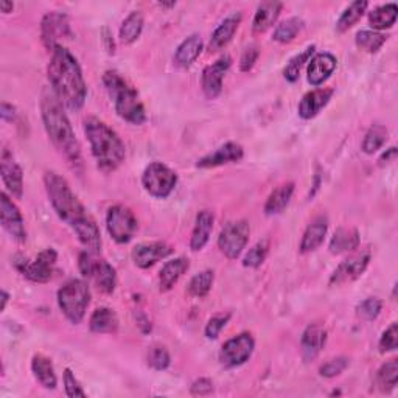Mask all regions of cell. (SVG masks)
Listing matches in <instances>:
<instances>
[{"label": "cell", "mask_w": 398, "mask_h": 398, "mask_svg": "<svg viewBox=\"0 0 398 398\" xmlns=\"http://www.w3.org/2000/svg\"><path fill=\"white\" fill-rule=\"evenodd\" d=\"M107 94L112 98L115 111L123 120L132 124H142L146 120L145 107L140 102L137 90L117 70H107L103 75Z\"/></svg>", "instance_id": "5b68a950"}, {"label": "cell", "mask_w": 398, "mask_h": 398, "mask_svg": "<svg viewBox=\"0 0 398 398\" xmlns=\"http://www.w3.org/2000/svg\"><path fill=\"white\" fill-rule=\"evenodd\" d=\"M144 30V16L140 11H132L120 27V41L123 44H132Z\"/></svg>", "instance_id": "e575fe53"}, {"label": "cell", "mask_w": 398, "mask_h": 398, "mask_svg": "<svg viewBox=\"0 0 398 398\" xmlns=\"http://www.w3.org/2000/svg\"><path fill=\"white\" fill-rule=\"evenodd\" d=\"M369 262H370L369 249H364V251L353 254L336 268L333 276L330 279V284L343 285V284H348V281L356 280L362 276L364 271H366V268L369 267Z\"/></svg>", "instance_id": "9a60e30c"}, {"label": "cell", "mask_w": 398, "mask_h": 398, "mask_svg": "<svg viewBox=\"0 0 398 398\" xmlns=\"http://www.w3.org/2000/svg\"><path fill=\"white\" fill-rule=\"evenodd\" d=\"M89 327L94 333H115L119 330V319L114 310L106 308H97L89 321Z\"/></svg>", "instance_id": "83f0119b"}, {"label": "cell", "mask_w": 398, "mask_h": 398, "mask_svg": "<svg viewBox=\"0 0 398 398\" xmlns=\"http://www.w3.org/2000/svg\"><path fill=\"white\" fill-rule=\"evenodd\" d=\"M249 235H251V227H249L247 221L242 220L226 224L218 238L221 252L230 260L238 259L249 242Z\"/></svg>", "instance_id": "30bf717a"}, {"label": "cell", "mask_w": 398, "mask_h": 398, "mask_svg": "<svg viewBox=\"0 0 398 398\" xmlns=\"http://www.w3.org/2000/svg\"><path fill=\"white\" fill-rule=\"evenodd\" d=\"M336 58L331 53H318L311 58L308 65V82L321 86L336 69Z\"/></svg>", "instance_id": "7402d4cb"}, {"label": "cell", "mask_w": 398, "mask_h": 398, "mask_svg": "<svg viewBox=\"0 0 398 398\" xmlns=\"http://www.w3.org/2000/svg\"><path fill=\"white\" fill-rule=\"evenodd\" d=\"M302 28L303 21L301 18H291L277 25V28L274 30L272 39L279 41V43H289V41H293L298 35V31Z\"/></svg>", "instance_id": "74e56055"}, {"label": "cell", "mask_w": 398, "mask_h": 398, "mask_svg": "<svg viewBox=\"0 0 398 398\" xmlns=\"http://www.w3.org/2000/svg\"><path fill=\"white\" fill-rule=\"evenodd\" d=\"M387 140V129L381 124H373V127L367 131L366 137H364L362 149L366 154L377 153L378 149L386 144Z\"/></svg>", "instance_id": "f35d334b"}, {"label": "cell", "mask_w": 398, "mask_h": 398, "mask_svg": "<svg viewBox=\"0 0 398 398\" xmlns=\"http://www.w3.org/2000/svg\"><path fill=\"white\" fill-rule=\"evenodd\" d=\"M170 353L167 352V348L162 345H154L149 348L148 353V364L156 370H165L170 366Z\"/></svg>", "instance_id": "7bdbcfd3"}, {"label": "cell", "mask_w": 398, "mask_h": 398, "mask_svg": "<svg viewBox=\"0 0 398 398\" xmlns=\"http://www.w3.org/2000/svg\"><path fill=\"white\" fill-rule=\"evenodd\" d=\"M44 182L50 203L58 217L69 224L89 252L98 254L102 249V235H100L97 222L80 203V199L75 196L69 182L55 171H47Z\"/></svg>", "instance_id": "6da1fadb"}, {"label": "cell", "mask_w": 398, "mask_h": 398, "mask_svg": "<svg viewBox=\"0 0 398 398\" xmlns=\"http://www.w3.org/2000/svg\"><path fill=\"white\" fill-rule=\"evenodd\" d=\"M358 246H360L358 230L339 227L330 242V252L331 254L352 252L355 249H358Z\"/></svg>", "instance_id": "f1b7e54d"}, {"label": "cell", "mask_w": 398, "mask_h": 398, "mask_svg": "<svg viewBox=\"0 0 398 398\" xmlns=\"http://www.w3.org/2000/svg\"><path fill=\"white\" fill-rule=\"evenodd\" d=\"M0 117H2L4 122H13L16 117V107L10 103L4 102L2 107H0Z\"/></svg>", "instance_id": "816d5d0a"}, {"label": "cell", "mask_w": 398, "mask_h": 398, "mask_svg": "<svg viewBox=\"0 0 398 398\" xmlns=\"http://www.w3.org/2000/svg\"><path fill=\"white\" fill-rule=\"evenodd\" d=\"M190 268V263L184 257L170 260L163 264L159 272V288L161 291H170V289L178 284L179 279L184 276V272Z\"/></svg>", "instance_id": "d4e9b609"}, {"label": "cell", "mask_w": 398, "mask_h": 398, "mask_svg": "<svg viewBox=\"0 0 398 398\" xmlns=\"http://www.w3.org/2000/svg\"><path fill=\"white\" fill-rule=\"evenodd\" d=\"M213 213L209 210H203L198 213L196 217V222H195V229H193V234H192V240H190V247H192V251H201V249L207 244L212 234V229H213Z\"/></svg>", "instance_id": "484cf974"}, {"label": "cell", "mask_w": 398, "mask_h": 398, "mask_svg": "<svg viewBox=\"0 0 398 398\" xmlns=\"http://www.w3.org/2000/svg\"><path fill=\"white\" fill-rule=\"evenodd\" d=\"M90 303L89 286L82 280H69L60 291H58V305H60L64 316L72 323H80L85 318L87 306Z\"/></svg>", "instance_id": "8992f818"}, {"label": "cell", "mask_w": 398, "mask_h": 398, "mask_svg": "<svg viewBox=\"0 0 398 398\" xmlns=\"http://www.w3.org/2000/svg\"><path fill=\"white\" fill-rule=\"evenodd\" d=\"M397 381H398V362L397 360H391L380 367L377 373V384L380 387V391L389 392L397 386Z\"/></svg>", "instance_id": "d590c367"}, {"label": "cell", "mask_w": 398, "mask_h": 398, "mask_svg": "<svg viewBox=\"0 0 398 398\" xmlns=\"http://www.w3.org/2000/svg\"><path fill=\"white\" fill-rule=\"evenodd\" d=\"M257 58H259V47L255 44L247 45L242 55V60H240V69H242V72L251 70L257 63Z\"/></svg>", "instance_id": "681fc988"}, {"label": "cell", "mask_w": 398, "mask_h": 398, "mask_svg": "<svg viewBox=\"0 0 398 398\" xmlns=\"http://www.w3.org/2000/svg\"><path fill=\"white\" fill-rule=\"evenodd\" d=\"M0 8H2V11H4L5 14H8V13H11V11H13L14 5H13L11 2H6V0H2V2H0Z\"/></svg>", "instance_id": "11a10c76"}, {"label": "cell", "mask_w": 398, "mask_h": 398, "mask_svg": "<svg viewBox=\"0 0 398 398\" xmlns=\"http://www.w3.org/2000/svg\"><path fill=\"white\" fill-rule=\"evenodd\" d=\"M327 229H328V220L326 217H318L314 218L310 226L306 227L305 234L302 237V243H301V252L306 254V252H313L323 243V238L327 235Z\"/></svg>", "instance_id": "cb8c5ba5"}, {"label": "cell", "mask_w": 398, "mask_h": 398, "mask_svg": "<svg viewBox=\"0 0 398 398\" xmlns=\"http://www.w3.org/2000/svg\"><path fill=\"white\" fill-rule=\"evenodd\" d=\"M255 341L249 333H242L224 343L220 352V361L224 367H238L244 364L254 352Z\"/></svg>", "instance_id": "7c38bea8"}, {"label": "cell", "mask_w": 398, "mask_h": 398, "mask_svg": "<svg viewBox=\"0 0 398 398\" xmlns=\"http://www.w3.org/2000/svg\"><path fill=\"white\" fill-rule=\"evenodd\" d=\"M381 306H383V303H381L380 298L377 297H369L366 298V301H362L358 306V314L362 318V319H366V321H373L375 319L380 311H381Z\"/></svg>", "instance_id": "f6af8a7d"}, {"label": "cell", "mask_w": 398, "mask_h": 398, "mask_svg": "<svg viewBox=\"0 0 398 398\" xmlns=\"http://www.w3.org/2000/svg\"><path fill=\"white\" fill-rule=\"evenodd\" d=\"M80 271L85 277L92 279L97 288L104 294H111L117 284V274L106 260L94 259L92 252L80 254Z\"/></svg>", "instance_id": "52a82bcc"}, {"label": "cell", "mask_w": 398, "mask_h": 398, "mask_svg": "<svg viewBox=\"0 0 398 398\" xmlns=\"http://www.w3.org/2000/svg\"><path fill=\"white\" fill-rule=\"evenodd\" d=\"M64 386H65V394H68V397H86V392L82 391L78 380L75 378L70 369H65V372H64Z\"/></svg>", "instance_id": "c3c4849f"}, {"label": "cell", "mask_w": 398, "mask_h": 398, "mask_svg": "<svg viewBox=\"0 0 398 398\" xmlns=\"http://www.w3.org/2000/svg\"><path fill=\"white\" fill-rule=\"evenodd\" d=\"M173 249L162 242H153V243H142L134 247L132 251V260H134L136 267L146 269L153 267L159 260L165 259L171 254Z\"/></svg>", "instance_id": "ac0fdd59"}, {"label": "cell", "mask_w": 398, "mask_h": 398, "mask_svg": "<svg viewBox=\"0 0 398 398\" xmlns=\"http://www.w3.org/2000/svg\"><path fill=\"white\" fill-rule=\"evenodd\" d=\"M230 319V314H218L209 321L205 327V336L209 339H217L218 335L221 333V330L227 326V322Z\"/></svg>", "instance_id": "7dc6e473"}, {"label": "cell", "mask_w": 398, "mask_h": 398, "mask_svg": "<svg viewBox=\"0 0 398 398\" xmlns=\"http://www.w3.org/2000/svg\"><path fill=\"white\" fill-rule=\"evenodd\" d=\"M213 280H215V274L210 269L196 274V276L190 280V284H188V294L193 297L207 296L213 285Z\"/></svg>", "instance_id": "8d00e7d4"}, {"label": "cell", "mask_w": 398, "mask_h": 398, "mask_svg": "<svg viewBox=\"0 0 398 398\" xmlns=\"http://www.w3.org/2000/svg\"><path fill=\"white\" fill-rule=\"evenodd\" d=\"M0 174H2V181L8 192L11 193L13 198H22L23 193V173L22 168L14 161L13 154L4 149L2 156H0Z\"/></svg>", "instance_id": "e0dca14e"}, {"label": "cell", "mask_w": 398, "mask_h": 398, "mask_svg": "<svg viewBox=\"0 0 398 398\" xmlns=\"http://www.w3.org/2000/svg\"><path fill=\"white\" fill-rule=\"evenodd\" d=\"M103 41L106 43V50L109 53H114V41H112V35H111V31L107 27L103 28Z\"/></svg>", "instance_id": "f5cc1de1"}, {"label": "cell", "mask_w": 398, "mask_h": 398, "mask_svg": "<svg viewBox=\"0 0 398 398\" xmlns=\"http://www.w3.org/2000/svg\"><path fill=\"white\" fill-rule=\"evenodd\" d=\"M327 341V331L319 323H311L302 335V358L305 362L314 361Z\"/></svg>", "instance_id": "ffe728a7"}, {"label": "cell", "mask_w": 398, "mask_h": 398, "mask_svg": "<svg viewBox=\"0 0 398 398\" xmlns=\"http://www.w3.org/2000/svg\"><path fill=\"white\" fill-rule=\"evenodd\" d=\"M41 111H43V122L52 144L70 167L75 171H80L82 165L80 144L75 137L68 115L63 109V103L58 100L55 92L44 90L43 100H41Z\"/></svg>", "instance_id": "3957f363"}, {"label": "cell", "mask_w": 398, "mask_h": 398, "mask_svg": "<svg viewBox=\"0 0 398 398\" xmlns=\"http://www.w3.org/2000/svg\"><path fill=\"white\" fill-rule=\"evenodd\" d=\"M142 184L154 198H167L178 184V176L167 165L161 162L149 163L142 174Z\"/></svg>", "instance_id": "ba28073f"}, {"label": "cell", "mask_w": 398, "mask_h": 398, "mask_svg": "<svg viewBox=\"0 0 398 398\" xmlns=\"http://www.w3.org/2000/svg\"><path fill=\"white\" fill-rule=\"evenodd\" d=\"M232 64V60L229 55H224L221 56L218 61H215L213 64L207 65L203 72V90L207 98H217L221 90H222V80H224V75L227 73L229 68Z\"/></svg>", "instance_id": "2e32d148"}, {"label": "cell", "mask_w": 398, "mask_h": 398, "mask_svg": "<svg viewBox=\"0 0 398 398\" xmlns=\"http://www.w3.org/2000/svg\"><path fill=\"white\" fill-rule=\"evenodd\" d=\"M70 36V22L69 18L63 13H48L41 22V38L48 50H53L58 41Z\"/></svg>", "instance_id": "5bb4252c"}, {"label": "cell", "mask_w": 398, "mask_h": 398, "mask_svg": "<svg viewBox=\"0 0 398 398\" xmlns=\"http://www.w3.org/2000/svg\"><path fill=\"white\" fill-rule=\"evenodd\" d=\"M268 251H269V243L267 240L259 242L252 249H249V252L246 254L243 260V264L246 268H259L264 262V259H267Z\"/></svg>", "instance_id": "b9f144b4"}, {"label": "cell", "mask_w": 398, "mask_h": 398, "mask_svg": "<svg viewBox=\"0 0 398 398\" xmlns=\"http://www.w3.org/2000/svg\"><path fill=\"white\" fill-rule=\"evenodd\" d=\"M31 370L35 373V378L39 381L41 386L45 389L56 387V373L53 364L44 355H35L31 360Z\"/></svg>", "instance_id": "1f68e13d"}, {"label": "cell", "mask_w": 398, "mask_h": 398, "mask_svg": "<svg viewBox=\"0 0 398 398\" xmlns=\"http://www.w3.org/2000/svg\"><path fill=\"white\" fill-rule=\"evenodd\" d=\"M243 156H244V151H243L242 145H238L235 142H229L226 145L220 146L217 151H213L210 154L204 156L203 159H199L198 163H196V167L198 168L220 167V165H224V163L242 161Z\"/></svg>", "instance_id": "d6986e66"}, {"label": "cell", "mask_w": 398, "mask_h": 398, "mask_svg": "<svg viewBox=\"0 0 398 398\" xmlns=\"http://www.w3.org/2000/svg\"><path fill=\"white\" fill-rule=\"evenodd\" d=\"M397 347H398V326L394 322L380 339V352L381 353L392 352Z\"/></svg>", "instance_id": "bcb514c9"}, {"label": "cell", "mask_w": 398, "mask_h": 398, "mask_svg": "<svg viewBox=\"0 0 398 398\" xmlns=\"http://www.w3.org/2000/svg\"><path fill=\"white\" fill-rule=\"evenodd\" d=\"M213 391V383L209 378H199L192 384L190 392L193 395H209Z\"/></svg>", "instance_id": "f907efd6"}, {"label": "cell", "mask_w": 398, "mask_h": 398, "mask_svg": "<svg viewBox=\"0 0 398 398\" xmlns=\"http://www.w3.org/2000/svg\"><path fill=\"white\" fill-rule=\"evenodd\" d=\"M85 132L97 161V167L103 173L117 170L127 157V148L117 132L97 117H89L85 122Z\"/></svg>", "instance_id": "277c9868"}, {"label": "cell", "mask_w": 398, "mask_h": 398, "mask_svg": "<svg viewBox=\"0 0 398 398\" xmlns=\"http://www.w3.org/2000/svg\"><path fill=\"white\" fill-rule=\"evenodd\" d=\"M242 18H243V16L240 11L232 13L230 16H227V18L218 25V28L213 31L212 39H210V50H212V52H218V50H222L230 43L232 38H234V35H235V31L240 27Z\"/></svg>", "instance_id": "603a6c76"}, {"label": "cell", "mask_w": 398, "mask_h": 398, "mask_svg": "<svg viewBox=\"0 0 398 398\" xmlns=\"http://www.w3.org/2000/svg\"><path fill=\"white\" fill-rule=\"evenodd\" d=\"M281 5L280 2H263L257 8V13L254 16V22H252V30L257 35L260 33H264L268 28H271L274 22L277 21L279 14L281 11Z\"/></svg>", "instance_id": "4316f807"}, {"label": "cell", "mask_w": 398, "mask_h": 398, "mask_svg": "<svg viewBox=\"0 0 398 398\" xmlns=\"http://www.w3.org/2000/svg\"><path fill=\"white\" fill-rule=\"evenodd\" d=\"M106 227L115 242L124 244L129 243L139 229L137 218L128 207L112 205L106 215Z\"/></svg>", "instance_id": "9c48e42d"}, {"label": "cell", "mask_w": 398, "mask_h": 398, "mask_svg": "<svg viewBox=\"0 0 398 398\" xmlns=\"http://www.w3.org/2000/svg\"><path fill=\"white\" fill-rule=\"evenodd\" d=\"M331 95H333V89H316L305 94L301 104H298V115L305 120L316 117L322 111V107L328 104Z\"/></svg>", "instance_id": "44dd1931"}, {"label": "cell", "mask_w": 398, "mask_h": 398, "mask_svg": "<svg viewBox=\"0 0 398 398\" xmlns=\"http://www.w3.org/2000/svg\"><path fill=\"white\" fill-rule=\"evenodd\" d=\"M201 52H203L201 38L198 35H192L178 47L176 55H174V63H176L179 68H188V65H192L195 63V60Z\"/></svg>", "instance_id": "4dcf8cb0"}, {"label": "cell", "mask_w": 398, "mask_h": 398, "mask_svg": "<svg viewBox=\"0 0 398 398\" xmlns=\"http://www.w3.org/2000/svg\"><path fill=\"white\" fill-rule=\"evenodd\" d=\"M314 48H316L314 45L306 47L302 53L296 55L293 60L288 63L284 73H285V78L289 82H296L298 80V77H301V70H302V68L305 65V63H308V60L313 56Z\"/></svg>", "instance_id": "ab89813d"}, {"label": "cell", "mask_w": 398, "mask_h": 398, "mask_svg": "<svg viewBox=\"0 0 398 398\" xmlns=\"http://www.w3.org/2000/svg\"><path fill=\"white\" fill-rule=\"evenodd\" d=\"M0 221H2L4 229L11 235L14 242L23 243L27 240L22 213L6 193L0 195Z\"/></svg>", "instance_id": "4fadbf2b"}, {"label": "cell", "mask_w": 398, "mask_h": 398, "mask_svg": "<svg viewBox=\"0 0 398 398\" xmlns=\"http://www.w3.org/2000/svg\"><path fill=\"white\" fill-rule=\"evenodd\" d=\"M386 36L381 35L378 31H370V30H362L356 35V45L361 50H366L369 53H375L386 43Z\"/></svg>", "instance_id": "60d3db41"}, {"label": "cell", "mask_w": 398, "mask_h": 398, "mask_svg": "<svg viewBox=\"0 0 398 398\" xmlns=\"http://www.w3.org/2000/svg\"><path fill=\"white\" fill-rule=\"evenodd\" d=\"M398 6L397 4H387L378 6L369 14V23L373 30H386L391 28L397 21Z\"/></svg>", "instance_id": "d6a6232c"}, {"label": "cell", "mask_w": 398, "mask_h": 398, "mask_svg": "<svg viewBox=\"0 0 398 398\" xmlns=\"http://www.w3.org/2000/svg\"><path fill=\"white\" fill-rule=\"evenodd\" d=\"M395 156H397V148L392 146V148H389L387 151L381 156V159H380V163L381 165H384V163H389V162H392L395 159Z\"/></svg>", "instance_id": "db71d44e"}, {"label": "cell", "mask_w": 398, "mask_h": 398, "mask_svg": "<svg viewBox=\"0 0 398 398\" xmlns=\"http://www.w3.org/2000/svg\"><path fill=\"white\" fill-rule=\"evenodd\" d=\"M58 260V254L55 249H45L41 252L35 260L28 262L27 259H22L21 262H16L18 268L25 277L36 284H45L53 276V269Z\"/></svg>", "instance_id": "8fae6325"}, {"label": "cell", "mask_w": 398, "mask_h": 398, "mask_svg": "<svg viewBox=\"0 0 398 398\" xmlns=\"http://www.w3.org/2000/svg\"><path fill=\"white\" fill-rule=\"evenodd\" d=\"M8 293L6 291H2V310H5V306H6V302H8Z\"/></svg>", "instance_id": "9f6ffc18"}, {"label": "cell", "mask_w": 398, "mask_h": 398, "mask_svg": "<svg viewBox=\"0 0 398 398\" xmlns=\"http://www.w3.org/2000/svg\"><path fill=\"white\" fill-rule=\"evenodd\" d=\"M294 193V184L293 182H286V184L279 185L274 192L269 195L267 204H264V213L267 215H279L286 209V205L291 201Z\"/></svg>", "instance_id": "f546056e"}, {"label": "cell", "mask_w": 398, "mask_h": 398, "mask_svg": "<svg viewBox=\"0 0 398 398\" xmlns=\"http://www.w3.org/2000/svg\"><path fill=\"white\" fill-rule=\"evenodd\" d=\"M367 6L369 4L366 0H356V2L348 5L344 10V13L341 14V18H339L336 22V31L344 33L348 28H352L353 25L362 18V14L366 13Z\"/></svg>", "instance_id": "836d02e7"}, {"label": "cell", "mask_w": 398, "mask_h": 398, "mask_svg": "<svg viewBox=\"0 0 398 398\" xmlns=\"http://www.w3.org/2000/svg\"><path fill=\"white\" fill-rule=\"evenodd\" d=\"M347 366H348V360L344 358V356H339V358H333L327 361L326 364H322L319 373L326 378H333L339 375V373H343L347 369Z\"/></svg>", "instance_id": "ee69618b"}, {"label": "cell", "mask_w": 398, "mask_h": 398, "mask_svg": "<svg viewBox=\"0 0 398 398\" xmlns=\"http://www.w3.org/2000/svg\"><path fill=\"white\" fill-rule=\"evenodd\" d=\"M48 80L58 100L70 111H80L86 102L87 87L78 61L63 45L52 50L48 63Z\"/></svg>", "instance_id": "7a4b0ae2"}]
</instances>
